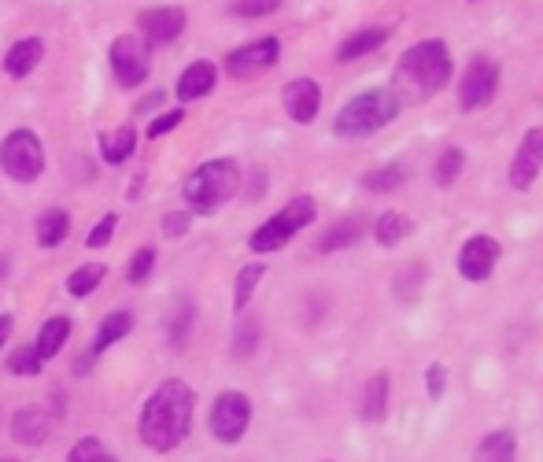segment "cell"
<instances>
[{
    "label": "cell",
    "mask_w": 543,
    "mask_h": 462,
    "mask_svg": "<svg viewBox=\"0 0 543 462\" xmlns=\"http://www.w3.org/2000/svg\"><path fill=\"white\" fill-rule=\"evenodd\" d=\"M252 418H255L252 396L241 389H226V392H218L211 411H207V433H211V440H218V444L237 448V444L248 437Z\"/></svg>",
    "instance_id": "6"
},
{
    "label": "cell",
    "mask_w": 543,
    "mask_h": 462,
    "mask_svg": "<svg viewBox=\"0 0 543 462\" xmlns=\"http://www.w3.org/2000/svg\"><path fill=\"white\" fill-rule=\"evenodd\" d=\"M255 348H259V318L241 315V318H237V326H233L230 355H233V359H252Z\"/></svg>",
    "instance_id": "29"
},
{
    "label": "cell",
    "mask_w": 543,
    "mask_h": 462,
    "mask_svg": "<svg viewBox=\"0 0 543 462\" xmlns=\"http://www.w3.org/2000/svg\"><path fill=\"white\" fill-rule=\"evenodd\" d=\"M447 381H451V374H447L444 363H429V366H425V392H429V400H433V403L444 400Z\"/></svg>",
    "instance_id": "38"
},
{
    "label": "cell",
    "mask_w": 543,
    "mask_h": 462,
    "mask_svg": "<svg viewBox=\"0 0 543 462\" xmlns=\"http://www.w3.org/2000/svg\"><path fill=\"white\" fill-rule=\"evenodd\" d=\"M462 167H466V152H462V148H447L444 156L436 159V171H433L436 185H440V189H447V185L462 174Z\"/></svg>",
    "instance_id": "34"
},
{
    "label": "cell",
    "mask_w": 543,
    "mask_h": 462,
    "mask_svg": "<svg viewBox=\"0 0 543 462\" xmlns=\"http://www.w3.org/2000/svg\"><path fill=\"white\" fill-rule=\"evenodd\" d=\"M314 219H318V204H314L311 196H292L289 204L281 207L274 219H266L263 226L248 237V248H252L255 256L281 252V248H285V244H289L300 230H307Z\"/></svg>",
    "instance_id": "5"
},
{
    "label": "cell",
    "mask_w": 543,
    "mask_h": 462,
    "mask_svg": "<svg viewBox=\"0 0 543 462\" xmlns=\"http://www.w3.org/2000/svg\"><path fill=\"white\" fill-rule=\"evenodd\" d=\"M8 433H12V440L23 444V448H41V444L52 437V414L45 411V407H37V403H23V407H15L12 418H8Z\"/></svg>",
    "instance_id": "12"
},
{
    "label": "cell",
    "mask_w": 543,
    "mask_h": 462,
    "mask_svg": "<svg viewBox=\"0 0 543 462\" xmlns=\"http://www.w3.org/2000/svg\"><path fill=\"white\" fill-rule=\"evenodd\" d=\"M89 363H93V355L85 352L82 359H78V363H74V374H78V377H89Z\"/></svg>",
    "instance_id": "43"
},
{
    "label": "cell",
    "mask_w": 543,
    "mask_h": 462,
    "mask_svg": "<svg viewBox=\"0 0 543 462\" xmlns=\"http://www.w3.org/2000/svg\"><path fill=\"white\" fill-rule=\"evenodd\" d=\"M403 182H407V167H399V163H388L381 171L362 174V189H370V193H392Z\"/></svg>",
    "instance_id": "31"
},
{
    "label": "cell",
    "mask_w": 543,
    "mask_h": 462,
    "mask_svg": "<svg viewBox=\"0 0 543 462\" xmlns=\"http://www.w3.org/2000/svg\"><path fill=\"white\" fill-rule=\"evenodd\" d=\"M104 278H108V267H104V263H82L78 270H71V278H67V292H71V296H78V300H85L89 292H97V285Z\"/></svg>",
    "instance_id": "30"
},
{
    "label": "cell",
    "mask_w": 543,
    "mask_h": 462,
    "mask_svg": "<svg viewBox=\"0 0 543 462\" xmlns=\"http://www.w3.org/2000/svg\"><path fill=\"white\" fill-rule=\"evenodd\" d=\"M318 462H333V459H318Z\"/></svg>",
    "instance_id": "47"
},
{
    "label": "cell",
    "mask_w": 543,
    "mask_h": 462,
    "mask_svg": "<svg viewBox=\"0 0 543 462\" xmlns=\"http://www.w3.org/2000/svg\"><path fill=\"white\" fill-rule=\"evenodd\" d=\"M470 462H518V433L514 429H492L473 444Z\"/></svg>",
    "instance_id": "18"
},
{
    "label": "cell",
    "mask_w": 543,
    "mask_h": 462,
    "mask_svg": "<svg viewBox=\"0 0 543 462\" xmlns=\"http://www.w3.org/2000/svg\"><path fill=\"white\" fill-rule=\"evenodd\" d=\"M189 226H193V215H189V211H167V215H163V233H167V237H185Z\"/></svg>",
    "instance_id": "40"
},
{
    "label": "cell",
    "mask_w": 543,
    "mask_h": 462,
    "mask_svg": "<svg viewBox=\"0 0 543 462\" xmlns=\"http://www.w3.org/2000/svg\"><path fill=\"white\" fill-rule=\"evenodd\" d=\"M499 93V67H495L488 56H473L466 74H462L459 82V100L466 111H477V108H488Z\"/></svg>",
    "instance_id": "9"
},
{
    "label": "cell",
    "mask_w": 543,
    "mask_h": 462,
    "mask_svg": "<svg viewBox=\"0 0 543 462\" xmlns=\"http://www.w3.org/2000/svg\"><path fill=\"white\" fill-rule=\"evenodd\" d=\"M8 270H12V256H0V281L8 278Z\"/></svg>",
    "instance_id": "44"
},
{
    "label": "cell",
    "mask_w": 543,
    "mask_h": 462,
    "mask_svg": "<svg viewBox=\"0 0 543 462\" xmlns=\"http://www.w3.org/2000/svg\"><path fill=\"white\" fill-rule=\"evenodd\" d=\"M366 237V219L362 215H348V219H340V222H333L322 237H318V252L322 256H333V252H344V248H355V244Z\"/></svg>",
    "instance_id": "17"
},
{
    "label": "cell",
    "mask_w": 543,
    "mask_h": 462,
    "mask_svg": "<svg viewBox=\"0 0 543 462\" xmlns=\"http://www.w3.org/2000/svg\"><path fill=\"white\" fill-rule=\"evenodd\" d=\"M193 326H196V307L193 300H181L174 311H170L167 318V341L174 352H181L185 344H189V337H193Z\"/></svg>",
    "instance_id": "26"
},
{
    "label": "cell",
    "mask_w": 543,
    "mask_h": 462,
    "mask_svg": "<svg viewBox=\"0 0 543 462\" xmlns=\"http://www.w3.org/2000/svg\"><path fill=\"white\" fill-rule=\"evenodd\" d=\"M451 82V52L440 37L422 41L399 56L392 74V97L403 104H425Z\"/></svg>",
    "instance_id": "2"
},
{
    "label": "cell",
    "mask_w": 543,
    "mask_h": 462,
    "mask_svg": "<svg viewBox=\"0 0 543 462\" xmlns=\"http://www.w3.org/2000/svg\"><path fill=\"white\" fill-rule=\"evenodd\" d=\"M104 451H108V448H104V440L89 433V437L74 440L71 451H67V462H100V459H104Z\"/></svg>",
    "instance_id": "37"
},
{
    "label": "cell",
    "mask_w": 543,
    "mask_h": 462,
    "mask_svg": "<svg viewBox=\"0 0 543 462\" xmlns=\"http://www.w3.org/2000/svg\"><path fill=\"white\" fill-rule=\"evenodd\" d=\"M215 89V63L196 60L185 67V74L178 78V100H200Z\"/></svg>",
    "instance_id": "22"
},
{
    "label": "cell",
    "mask_w": 543,
    "mask_h": 462,
    "mask_svg": "<svg viewBox=\"0 0 543 462\" xmlns=\"http://www.w3.org/2000/svg\"><path fill=\"white\" fill-rule=\"evenodd\" d=\"M196 422V389L185 385L181 377H167L148 392L137 414V440L156 455L178 451Z\"/></svg>",
    "instance_id": "1"
},
{
    "label": "cell",
    "mask_w": 543,
    "mask_h": 462,
    "mask_svg": "<svg viewBox=\"0 0 543 462\" xmlns=\"http://www.w3.org/2000/svg\"><path fill=\"white\" fill-rule=\"evenodd\" d=\"M12 329H15V318L0 315V352H4V344H8V337H12Z\"/></svg>",
    "instance_id": "42"
},
{
    "label": "cell",
    "mask_w": 543,
    "mask_h": 462,
    "mask_svg": "<svg viewBox=\"0 0 543 462\" xmlns=\"http://www.w3.org/2000/svg\"><path fill=\"white\" fill-rule=\"evenodd\" d=\"M115 226H119V215H115V211H108V215H104V219L89 230V237H85V248H108L111 237H115Z\"/></svg>",
    "instance_id": "39"
},
{
    "label": "cell",
    "mask_w": 543,
    "mask_h": 462,
    "mask_svg": "<svg viewBox=\"0 0 543 462\" xmlns=\"http://www.w3.org/2000/svg\"><path fill=\"white\" fill-rule=\"evenodd\" d=\"M0 418H4V414H0Z\"/></svg>",
    "instance_id": "48"
},
{
    "label": "cell",
    "mask_w": 543,
    "mask_h": 462,
    "mask_svg": "<svg viewBox=\"0 0 543 462\" xmlns=\"http://www.w3.org/2000/svg\"><path fill=\"white\" fill-rule=\"evenodd\" d=\"M130 333H133V315H130V311H111V315H104V322L97 326V333H93L89 355H93V359H100L108 348H115L119 341H126Z\"/></svg>",
    "instance_id": "19"
},
{
    "label": "cell",
    "mask_w": 543,
    "mask_h": 462,
    "mask_svg": "<svg viewBox=\"0 0 543 462\" xmlns=\"http://www.w3.org/2000/svg\"><path fill=\"white\" fill-rule=\"evenodd\" d=\"M422 289H425V267H422V263H411V267H403V270H399L396 285H392V292H396L403 304H414Z\"/></svg>",
    "instance_id": "32"
},
{
    "label": "cell",
    "mask_w": 543,
    "mask_h": 462,
    "mask_svg": "<svg viewBox=\"0 0 543 462\" xmlns=\"http://www.w3.org/2000/svg\"><path fill=\"white\" fill-rule=\"evenodd\" d=\"M388 41V30L385 26H374V30H362V34H351L344 45L337 49V60H359V56H366V52L381 49Z\"/></svg>",
    "instance_id": "28"
},
{
    "label": "cell",
    "mask_w": 543,
    "mask_h": 462,
    "mask_svg": "<svg viewBox=\"0 0 543 462\" xmlns=\"http://www.w3.org/2000/svg\"><path fill=\"white\" fill-rule=\"evenodd\" d=\"M241 167L233 159H211V163H200L185 185H181V196L193 215H215L230 204L237 189H241Z\"/></svg>",
    "instance_id": "3"
},
{
    "label": "cell",
    "mask_w": 543,
    "mask_h": 462,
    "mask_svg": "<svg viewBox=\"0 0 543 462\" xmlns=\"http://www.w3.org/2000/svg\"><path fill=\"white\" fill-rule=\"evenodd\" d=\"M41 366H45V359L34 352V344H23V348H15V352L8 355V374L15 377H37Z\"/></svg>",
    "instance_id": "33"
},
{
    "label": "cell",
    "mask_w": 543,
    "mask_h": 462,
    "mask_svg": "<svg viewBox=\"0 0 543 462\" xmlns=\"http://www.w3.org/2000/svg\"><path fill=\"white\" fill-rule=\"evenodd\" d=\"M499 256H503V248H499L495 237H488V233H473L459 252V274L466 281H473V285H481V281L492 278Z\"/></svg>",
    "instance_id": "10"
},
{
    "label": "cell",
    "mask_w": 543,
    "mask_h": 462,
    "mask_svg": "<svg viewBox=\"0 0 543 462\" xmlns=\"http://www.w3.org/2000/svg\"><path fill=\"white\" fill-rule=\"evenodd\" d=\"M37 244L41 248H60L67 241V233H71V215L63 211V207H49L41 219H37Z\"/></svg>",
    "instance_id": "24"
},
{
    "label": "cell",
    "mask_w": 543,
    "mask_h": 462,
    "mask_svg": "<svg viewBox=\"0 0 543 462\" xmlns=\"http://www.w3.org/2000/svg\"><path fill=\"white\" fill-rule=\"evenodd\" d=\"M133 148H137V134H133L130 126H119V130L100 137V156H104V163H111V167L126 163V159L133 156Z\"/></svg>",
    "instance_id": "27"
},
{
    "label": "cell",
    "mask_w": 543,
    "mask_h": 462,
    "mask_svg": "<svg viewBox=\"0 0 543 462\" xmlns=\"http://www.w3.org/2000/svg\"><path fill=\"white\" fill-rule=\"evenodd\" d=\"M45 56V41L41 37H23V41H15L8 56H4V71L12 74V78H26V74L34 71L37 63Z\"/></svg>",
    "instance_id": "21"
},
{
    "label": "cell",
    "mask_w": 543,
    "mask_h": 462,
    "mask_svg": "<svg viewBox=\"0 0 543 462\" xmlns=\"http://www.w3.org/2000/svg\"><path fill=\"white\" fill-rule=\"evenodd\" d=\"M281 56V41L278 37H263V41H252V45H244V49L230 52V74H255V71H266V67H274Z\"/></svg>",
    "instance_id": "15"
},
{
    "label": "cell",
    "mask_w": 543,
    "mask_h": 462,
    "mask_svg": "<svg viewBox=\"0 0 543 462\" xmlns=\"http://www.w3.org/2000/svg\"><path fill=\"white\" fill-rule=\"evenodd\" d=\"M100 462H119V459H115V455H111V451H104V459H100Z\"/></svg>",
    "instance_id": "45"
},
{
    "label": "cell",
    "mask_w": 543,
    "mask_h": 462,
    "mask_svg": "<svg viewBox=\"0 0 543 462\" xmlns=\"http://www.w3.org/2000/svg\"><path fill=\"white\" fill-rule=\"evenodd\" d=\"M0 462H19V459H0Z\"/></svg>",
    "instance_id": "46"
},
{
    "label": "cell",
    "mask_w": 543,
    "mask_h": 462,
    "mask_svg": "<svg viewBox=\"0 0 543 462\" xmlns=\"http://www.w3.org/2000/svg\"><path fill=\"white\" fill-rule=\"evenodd\" d=\"M281 100H285L289 119L300 122V126H307V122L318 119V108H322V89H318V82H314V78H296V82H289V86H285Z\"/></svg>",
    "instance_id": "14"
},
{
    "label": "cell",
    "mask_w": 543,
    "mask_h": 462,
    "mask_svg": "<svg viewBox=\"0 0 543 462\" xmlns=\"http://www.w3.org/2000/svg\"><path fill=\"white\" fill-rule=\"evenodd\" d=\"M74 333V322L67 315H52L45 326L37 329V341H34V352L49 363V359H56V355L67 348V341H71Z\"/></svg>",
    "instance_id": "20"
},
{
    "label": "cell",
    "mask_w": 543,
    "mask_h": 462,
    "mask_svg": "<svg viewBox=\"0 0 543 462\" xmlns=\"http://www.w3.org/2000/svg\"><path fill=\"white\" fill-rule=\"evenodd\" d=\"M388 403H392V374L377 370L359 392V418L366 426H381L388 418Z\"/></svg>",
    "instance_id": "13"
},
{
    "label": "cell",
    "mask_w": 543,
    "mask_h": 462,
    "mask_svg": "<svg viewBox=\"0 0 543 462\" xmlns=\"http://www.w3.org/2000/svg\"><path fill=\"white\" fill-rule=\"evenodd\" d=\"M399 115V100L392 97V89H366V93H359V97H351L344 108H340L337 122H333V130H337L340 137H370L377 134L381 126H388V122Z\"/></svg>",
    "instance_id": "4"
},
{
    "label": "cell",
    "mask_w": 543,
    "mask_h": 462,
    "mask_svg": "<svg viewBox=\"0 0 543 462\" xmlns=\"http://www.w3.org/2000/svg\"><path fill=\"white\" fill-rule=\"evenodd\" d=\"M540 171H543V126H532L529 134L521 137L518 156L510 159V189L529 193L532 182L540 178Z\"/></svg>",
    "instance_id": "11"
},
{
    "label": "cell",
    "mask_w": 543,
    "mask_h": 462,
    "mask_svg": "<svg viewBox=\"0 0 543 462\" xmlns=\"http://www.w3.org/2000/svg\"><path fill=\"white\" fill-rule=\"evenodd\" d=\"M0 167L12 182H37L45 171V148L30 130H15L12 137L0 141Z\"/></svg>",
    "instance_id": "7"
},
{
    "label": "cell",
    "mask_w": 543,
    "mask_h": 462,
    "mask_svg": "<svg viewBox=\"0 0 543 462\" xmlns=\"http://www.w3.org/2000/svg\"><path fill=\"white\" fill-rule=\"evenodd\" d=\"M411 233H414V219L403 215V211H385V215L374 222V241L381 244V248H396V244L407 241Z\"/></svg>",
    "instance_id": "23"
},
{
    "label": "cell",
    "mask_w": 543,
    "mask_h": 462,
    "mask_svg": "<svg viewBox=\"0 0 543 462\" xmlns=\"http://www.w3.org/2000/svg\"><path fill=\"white\" fill-rule=\"evenodd\" d=\"M141 30H145L148 45H170L185 30V12L181 8H148V12H141Z\"/></svg>",
    "instance_id": "16"
},
{
    "label": "cell",
    "mask_w": 543,
    "mask_h": 462,
    "mask_svg": "<svg viewBox=\"0 0 543 462\" xmlns=\"http://www.w3.org/2000/svg\"><path fill=\"white\" fill-rule=\"evenodd\" d=\"M152 270H156V248L145 244V248L133 252L130 267H126V281H130V285H145V281L152 278Z\"/></svg>",
    "instance_id": "35"
},
{
    "label": "cell",
    "mask_w": 543,
    "mask_h": 462,
    "mask_svg": "<svg viewBox=\"0 0 543 462\" xmlns=\"http://www.w3.org/2000/svg\"><path fill=\"white\" fill-rule=\"evenodd\" d=\"M185 119V111L181 108H174V111H167V115H159V119H152V126H148V137H163V134H170L178 122Z\"/></svg>",
    "instance_id": "41"
},
{
    "label": "cell",
    "mask_w": 543,
    "mask_h": 462,
    "mask_svg": "<svg viewBox=\"0 0 543 462\" xmlns=\"http://www.w3.org/2000/svg\"><path fill=\"white\" fill-rule=\"evenodd\" d=\"M285 4V0H233L230 15L233 19H263V15H274Z\"/></svg>",
    "instance_id": "36"
},
{
    "label": "cell",
    "mask_w": 543,
    "mask_h": 462,
    "mask_svg": "<svg viewBox=\"0 0 543 462\" xmlns=\"http://www.w3.org/2000/svg\"><path fill=\"white\" fill-rule=\"evenodd\" d=\"M266 278V267L263 263H244L241 270H237V281H233V315L241 318L248 315V304H252L255 296V285Z\"/></svg>",
    "instance_id": "25"
},
{
    "label": "cell",
    "mask_w": 543,
    "mask_h": 462,
    "mask_svg": "<svg viewBox=\"0 0 543 462\" xmlns=\"http://www.w3.org/2000/svg\"><path fill=\"white\" fill-rule=\"evenodd\" d=\"M111 71L119 78V86L133 89L141 86L152 71V63H148V41L133 34H122L115 37V45H111Z\"/></svg>",
    "instance_id": "8"
}]
</instances>
